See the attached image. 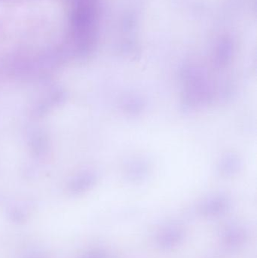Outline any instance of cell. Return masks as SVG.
<instances>
[{"label":"cell","mask_w":257,"mask_h":258,"mask_svg":"<svg viewBox=\"0 0 257 258\" xmlns=\"http://www.w3.org/2000/svg\"><path fill=\"white\" fill-rule=\"evenodd\" d=\"M228 206L226 199L217 198L208 201L203 207V212L208 216H217L225 212Z\"/></svg>","instance_id":"obj_3"},{"label":"cell","mask_w":257,"mask_h":258,"mask_svg":"<svg viewBox=\"0 0 257 258\" xmlns=\"http://www.w3.org/2000/svg\"><path fill=\"white\" fill-rule=\"evenodd\" d=\"M184 239V232L178 227L166 229L158 236L157 242L162 250H170L181 245Z\"/></svg>","instance_id":"obj_1"},{"label":"cell","mask_w":257,"mask_h":258,"mask_svg":"<svg viewBox=\"0 0 257 258\" xmlns=\"http://www.w3.org/2000/svg\"><path fill=\"white\" fill-rule=\"evenodd\" d=\"M247 239V233L240 226H229L223 232V242L229 249L235 250L244 245Z\"/></svg>","instance_id":"obj_2"}]
</instances>
